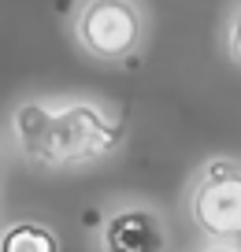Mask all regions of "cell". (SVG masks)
<instances>
[{
    "mask_svg": "<svg viewBox=\"0 0 241 252\" xmlns=\"http://www.w3.org/2000/svg\"><path fill=\"white\" fill-rule=\"evenodd\" d=\"M11 152L37 174H78L126 149L130 126L93 93H26L8 111Z\"/></svg>",
    "mask_w": 241,
    "mask_h": 252,
    "instance_id": "obj_1",
    "label": "cell"
},
{
    "mask_svg": "<svg viewBox=\"0 0 241 252\" xmlns=\"http://www.w3.org/2000/svg\"><path fill=\"white\" fill-rule=\"evenodd\" d=\"M67 30L82 56L104 67H123L148 45L152 23L145 0H74Z\"/></svg>",
    "mask_w": 241,
    "mask_h": 252,
    "instance_id": "obj_2",
    "label": "cell"
},
{
    "mask_svg": "<svg viewBox=\"0 0 241 252\" xmlns=\"http://www.w3.org/2000/svg\"><path fill=\"white\" fill-rule=\"evenodd\" d=\"M186 219L204 241L241 245V156H208L186 182Z\"/></svg>",
    "mask_w": 241,
    "mask_h": 252,
    "instance_id": "obj_3",
    "label": "cell"
},
{
    "mask_svg": "<svg viewBox=\"0 0 241 252\" xmlns=\"http://www.w3.org/2000/svg\"><path fill=\"white\" fill-rule=\"evenodd\" d=\"M97 252H171L167 215L141 197L111 200L97 222Z\"/></svg>",
    "mask_w": 241,
    "mask_h": 252,
    "instance_id": "obj_4",
    "label": "cell"
},
{
    "mask_svg": "<svg viewBox=\"0 0 241 252\" xmlns=\"http://www.w3.org/2000/svg\"><path fill=\"white\" fill-rule=\"evenodd\" d=\"M0 252H63V245L45 219L15 215V219H4L0 226Z\"/></svg>",
    "mask_w": 241,
    "mask_h": 252,
    "instance_id": "obj_5",
    "label": "cell"
},
{
    "mask_svg": "<svg viewBox=\"0 0 241 252\" xmlns=\"http://www.w3.org/2000/svg\"><path fill=\"white\" fill-rule=\"evenodd\" d=\"M223 45H226V60L234 67H241V0L230 8V19H226V33H223Z\"/></svg>",
    "mask_w": 241,
    "mask_h": 252,
    "instance_id": "obj_6",
    "label": "cell"
},
{
    "mask_svg": "<svg viewBox=\"0 0 241 252\" xmlns=\"http://www.w3.org/2000/svg\"><path fill=\"white\" fill-rule=\"evenodd\" d=\"M193 252H241V245H230V241H204L201 249Z\"/></svg>",
    "mask_w": 241,
    "mask_h": 252,
    "instance_id": "obj_7",
    "label": "cell"
},
{
    "mask_svg": "<svg viewBox=\"0 0 241 252\" xmlns=\"http://www.w3.org/2000/svg\"><path fill=\"white\" fill-rule=\"evenodd\" d=\"M4 182H8V152L0 145V193H4Z\"/></svg>",
    "mask_w": 241,
    "mask_h": 252,
    "instance_id": "obj_8",
    "label": "cell"
},
{
    "mask_svg": "<svg viewBox=\"0 0 241 252\" xmlns=\"http://www.w3.org/2000/svg\"><path fill=\"white\" fill-rule=\"evenodd\" d=\"M0 226H4V219H0Z\"/></svg>",
    "mask_w": 241,
    "mask_h": 252,
    "instance_id": "obj_9",
    "label": "cell"
}]
</instances>
